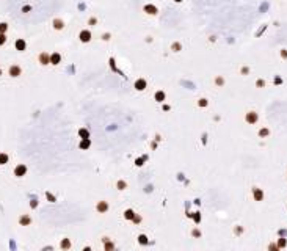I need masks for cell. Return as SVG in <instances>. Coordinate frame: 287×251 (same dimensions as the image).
Instances as JSON below:
<instances>
[{
  "label": "cell",
  "instance_id": "obj_1",
  "mask_svg": "<svg viewBox=\"0 0 287 251\" xmlns=\"http://www.w3.org/2000/svg\"><path fill=\"white\" fill-rule=\"evenodd\" d=\"M25 173H27V167L25 165H17L16 168H14V174H16L17 177H22V176H25Z\"/></svg>",
  "mask_w": 287,
  "mask_h": 251
},
{
  "label": "cell",
  "instance_id": "obj_2",
  "mask_svg": "<svg viewBox=\"0 0 287 251\" xmlns=\"http://www.w3.org/2000/svg\"><path fill=\"white\" fill-rule=\"evenodd\" d=\"M96 210L99 212V214H104V212L108 210V203L107 201H99L98 206H96Z\"/></svg>",
  "mask_w": 287,
  "mask_h": 251
},
{
  "label": "cell",
  "instance_id": "obj_3",
  "mask_svg": "<svg viewBox=\"0 0 287 251\" xmlns=\"http://www.w3.org/2000/svg\"><path fill=\"white\" fill-rule=\"evenodd\" d=\"M21 72H22V69L17 66V64H13V66L10 68V75L11 77H19L21 75Z\"/></svg>",
  "mask_w": 287,
  "mask_h": 251
},
{
  "label": "cell",
  "instance_id": "obj_4",
  "mask_svg": "<svg viewBox=\"0 0 287 251\" xmlns=\"http://www.w3.org/2000/svg\"><path fill=\"white\" fill-rule=\"evenodd\" d=\"M39 63L41 64H49L50 63V55L49 53H46V52L39 53Z\"/></svg>",
  "mask_w": 287,
  "mask_h": 251
},
{
  "label": "cell",
  "instance_id": "obj_5",
  "mask_svg": "<svg viewBox=\"0 0 287 251\" xmlns=\"http://www.w3.org/2000/svg\"><path fill=\"white\" fill-rule=\"evenodd\" d=\"M145 88H146V80H145V79H138L137 82H135V90L143 91Z\"/></svg>",
  "mask_w": 287,
  "mask_h": 251
},
{
  "label": "cell",
  "instance_id": "obj_6",
  "mask_svg": "<svg viewBox=\"0 0 287 251\" xmlns=\"http://www.w3.org/2000/svg\"><path fill=\"white\" fill-rule=\"evenodd\" d=\"M80 39H82L83 42H88L91 39V33L88 32V30H83V32H80Z\"/></svg>",
  "mask_w": 287,
  "mask_h": 251
},
{
  "label": "cell",
  "instance_id": "obj_7",
  "mask_svg": "<svg viewBox=\"0 0 287 251\" xmlns=\"http://www.w3.org/2000/svg\"><path fill=\"white\" fill-rule=\"evenodd\" d=\"M246 121L251 122V124H254V122L257 121V113H254V111H250V113L246 115Z\"/></svg>",
  "mask_w": 287,
  "mask_h": 251
},
{
  "label": "cell",
  "instance_id": "obj_8",
  "mask_svg": "<svg viewBox=\"0 0 287 251\" xmlns=\"http://www.w3.org/2000/svg\"><path fill=\"white\" fill-rule=\"evenodd\" d=\"M60 246H61V250H69L72 246V243H71V240L69 239H63L61 240V243H60Z\"/></svg>",
  "mask_w": 287,
  "mask_h": 251
},
{
  "label": "cell",
  "instance_id": "obj_9",
  "mask_svg": "<svg viewBox=\"0 0 287 251\" xmlns=\"http://www.w3.org/2000/svg\"><path fill=\"white\" fill-rule=\"evenodd\" d=\"M253 193H254V199H256V201H261V199L263 198V193H262L261 188H254Z\"/></svg>",
  "mask_w": 287,
  "mask_h": 251
},
{
  "label": "cell",
  "instance_id": "obj_10",
  "mask_svg": "<svg viewBox=\"0 0 287 251\" xmlns=\"http://www.w3.org/2000/svg\"><path fill=\"white\" fill-rule=\"evenodd\" d=\"M60 60H61L60 53H52V55H50V63H52V64H58V63H60Z\"/></svg>",
  "mask_w": 287,
  "mask_h": 251
},
{
  "label": "cell",
  "instance_id": "obj_11",
  "mask_svg": "<svg viewBox=\"0 0 287 251\" xmlns=\"http://www.w3.org/2000/svg\"><path fill=\"white\" fill-rule=\"evenodd\" d=\"M19 223H21V225H30V223H32V218H30L28 217V215H22V217L21 218H19Z\"/></svg>",
  "mask_w": 287,
  "mask_h": 251
},
{
  "label": "cell",
  "instance_id": "obj_12",
  "mask_svg": "<svg viewBox=\"0 0 287 251\" xmlns=\"http://www.w3.org/2000/svg\"><path fill=\"white\" fill-rule=\"evenodd\" d=\"M90 145H91L90 138H82V141H80V148H82V149H88V148H90Z\"/></svg>",
  "mask_w": 287,
  "mask_h": 251
},
{
  "label": "cell",
  "instance_id": "obj_13",
  "mask_svg": "<svg viewBox=\"0 0 287 251\" xmlns=\"http://www.w3.org/2000/svg\"><path fill=\"white\" fill-rule=\"evenodd\" d=\"M25 47H27V44H25L24 39H17L16 41V49L17 50H25Z\"/></svg>",
  "mask_w": 287,
  "mask_h": 251
},
{
  "label": "cell",
  "instance_id": "obj_14",
  "mask_svg": "<svg viewBox=\"0 0 287 251\" xmlns=\"http://www.w3.org/2000/svg\"><path fill=\"white\" fill-rule=\"evenodd\" d=\"M145 11H146V13H149V14H156V13H157V6H154V5H146V6H145Z\"/></svg>",
  "mask_w": 287,
  "mask_h": 251
},
{
  "label": "cell",
  "instance_id": "obj_15",
  "mask_svg": "<svg viewBox=\"0 0 287 251\" xmlns=\"http://www.w3.org/2000/svg\"><path fill=\"white\" fill-rule=\"evenodd\" d=\"M124 218H127V220H133V218H135V212L132 210V209H127L126 212H124Z\"/></svg>",
  "mask_w": 287,
  "mask_h": 251
},
{
  "label": "cell",
  "instance_id": "obj_16",
  "mask_svg": "<svg viewBox=\"0 0 287 251\" xmlns=\"http://www.w3.org/2000/svg\"><path fill=\"white\" fill-rule=\"evenodd\" d=\"M165 99V93L163 91H157L156 93V100H158V102H163Z\"/></svg>",
  "mask_w": 287,
  "mask_h": 251
},
{
  "label": "cell",
  "instance_id": "obj_17",
  "mask_svg": "<svg viewBox=\"0 0 287 251\" xmlns=\"http://www.w3.org/2000/svg\"><path fill=\"white\" fill-rule=\"evenodd\" d=\"M6 162H8V156L2 152V154H0V165H5Z\"/></svg>",
  "mask_w": 287,
  "mask_h": 251
},
{
  "label": "cell",
  "instance_id": "obj_18",
  "mask_svg": "<svg viewBox=\"0 0 287 251\" xmlns=\"http://www.w3.org/2000/svg\"><path fill=\"white\" fill-rule=\"evenodd\" d=\"M79 135H80L82 138H88V137H90V133H88L86 129H80V130H79Z\"/></svg>",
  "mask_w": 287,
  "mask_h": 251
},
{
  "label": "cell",
  "instance_id": "obj_19",
  "mask_svg": "<svg viewBox=\"0 0 287 251\" xmlns=\"http://www.w3.org/2000/svg\"><path fill=\"white\" fill-rule=\"evenodd\" d=\"M53 27H55V28H58V30L63 28V22H61L60 19H55V21H53Z\"/></svg>",
  "mask_w": 287,
  "mask_h": 251
},
{
  "label": "cell",
  "instance_id": "obj_20",
  "mask_svg": "<svg viewBox=\"0 0 287 251\" xmlns=\"http://www.w3.org/2000/svg\"><path fill=\"white\" fill-rule=\"evenodd\" d=\"M138 242L140 243H141V245H146V243H148V237H146V235H140V237H138Z\"/></svg>",
  "mask_w": 287,
  "mask_h": 251
},
{
  "label": "cell",
  "instance_id": "obj_21",
  "mask_svg": "<svg viewBox=\"0 0 287 251\" xmlns=\"http://www.w3.org/2000/svg\"><path fill=\"white\" fill-rule=\"evenodd\" d=\"M6 30H8V25H6L5 22H2V24H0V33H5Z\"/></svg>",
  "mask_w": 287,
  "mask_h": 251
},
{
  "label": "cell",
  "instance_id": "obj_22",
  "mask_svg": "<svg viewBox=\"0 0 287 251\" xmlns=\"http://www.w3.org/2000/svg\"><path fill=\"white\" fill-rule=\"evenodd\" d=\"M286 245H287L286 239H279V240H278V246H279V248H282V246H286Z\"/></svg>",
  "mask_w": 287,
  "mask_h": 251
},
{
  "label": "cell",
  "instance_id": "obj_23",
  "mask_svg": "<svg viewBox=\"0 0 287 251\" xmlns=\"http://www.w3.org/2000/svg\"><path fill=\"white\" fill-rule=\"evenodd\" d=\"M268 251H279V246L275 245V243H271V245L268 246Z\"/></svg>",
  "mask_w": 287,
  "mask_h": 251
},
{
  "label": "cell",
  "instance_id": "obj_24",
  "mask_svg": "<svg viewBox=\"0 0 287 251\" xmlns=\"http://www.w3.org/2000/svg\"><path fill=\"white\" fill-rule=\"evenodd\" d=\"M5 42H6V36H5V33H0V46L5 44Z\"/></svg>",
  "mask_w": 287,
  "mask_h": 251
},
{
  "label": "cell",
  "instance_id": "obj_25",
  "mask_svg": "<svg viewBox=\"0 0 287 251\" xmlns=\"http://www.w3.org/2000/svg\"><path fill=\"white\" fill-rule=\"evenodd\" d=\"M105 250H107V251H110V250H113V243H111V242H108V240H107V243H105Z\"/></svg>",
  "mask_w": 287,
  "mask_h": 251
},
{
  "label": "cell",
  "instance_id": "obj_26",
  "mask_svg": "<svg viewBox=\"0 0 287 251\" xmlns=\"http://www.w3.org/2000/svg\"><path fill=\"white\" fill-rule=\"evenodd\" d=\"M207 105V100L205 99H199V107H205Z\"/></svg>",
  "mask_w": 287,
  "mask_h": 251
},
{
  "label": "cell",
  "instance_id": "obj_27",
  "mask_svg": "<svg viewBox=\"0 0 287 251\" xmlns=\"http://www.w3.org/2000/svg\"><path fill=\"white\" fill-rule=\"evenodd\" d=\"M259 133H261V137H265V135H268V130H267V129H262Z\"/></svg>",
  "mask_w": 287,
  "mask_h": 251
},
{
  "label": "cell",
  "instance_id": "obj_28",
  "mask_svg": "<svg viewBox=\"0 0 287 251\" xmlns=\"http://www.w3.org/2000/svg\"><path fill=\"white\" fill-rule=\"evenodd\" d=\"M118 187H121V190H124V187H126V182H122V180H121V182H118Z\"/></svg>",
  "mask_w": 287,
  "mask_h": 251
},
{
  "label": "cell",
  "instance_id": "obj_29",
  "mask_svg": "<svg viewBox=\"0 0 287 251\" xmlns=\"http://www.w3.org/2000/svg\"><path fill=\"white\" fill-rule=\"evenodd\" d=\"M193 218H195V221H199V220H201V217H199V214H196V215H193Z\"/></svg>",
  "mask_w": 287,
  "mask_h": 251
},
{
  "label": "cell",
  "instance_id": "obj_30",
  "mask_svg": "<svg viewBox=\"0 0 287 251\" xmlns=\"http://www.w3.org/2000/svg\"><path fill=\"white\" fill-rule=\"evenodd\" d=\"M83 251H91V248H90V246H86V248H83Z\"/></svg>",
  "mask_w": 287,
  "mask_h": 251
},
{
  "label": "cell",
  "instance_id": "obj_31",
  "mask_svg": "<svg viewBox=\"0 0 287 251\" xmlns=\"http://www.w3.org/2000/svg\"><path fill=\"white\" fill-rule=\"evenodd\" d=\"M174 2H182V0H174Z\"/></svg>",
  "mask_w": 287,
  "mask_h": 251
},
{
  "label": "cell",
  "instance_id": "obj_32",
  "mask_svg": "<svg viewBox=\"0 0 287 251\" xmlns=\"http://www.w3.org/2000/svg\"><path fill=\"white\" fill-rule=\"evenodd\" d=\"M0 75H2V69H0Z\"/></svg>",
  "mask_w": 287,
  "mask_h": 251
}]
</instances>
